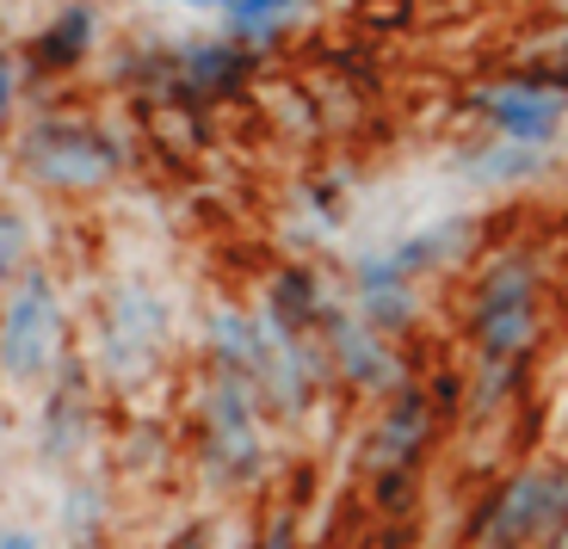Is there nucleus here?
Instances as JSON below:
<instances>
[{"label": "nucleus", "mask_w": 568, "mask_h": 549, "mask_svg": "<svg viewBox=\"0 0 568 549\" xmlns=\"http://www.w3.org/2000/svg\"><path fill=\"white\" fill-rule=\"evenodd\" d=\"M544 284H550V266H544L538 247H507L469 284L464 339L469 358H476L464 383L469 420H500L526 395V377L544 346Z\"/></svg>", "instance_id": "obj_1"}, {"label": "nucleus", "mask_w": 568, "mask_h": 549, "mask_svg": "<svg viewBox=\"0 0 568 549\" xmlns=\"http://www.w3.org/2000/svg\"><path fill=\"white\" fill-rule=\"evenodd\" d=\"M439 433H445V414L433 408L426 383H402L396 395L377 401L365 438H358V476H365L377 512L389 519H414L426 500V464L439 451Z\"/></svg>", "instance_id": "obj_2"}, {"label": "nucleus", "mask_w": 568, "mask_h": 549, "mask_svg": "<svg viewBox=\"0 0 568 549\" xmlns=\"http://www.w3.org/2000/svg\"><path fill=\"white\" fill-rule=\"evenodd\" d=\"M192 464L211 494H254L272 469V438L260 389L235 370H211L199 389V420H192Z\"/></svg>", "instance_id": "obj_3"}, {"label": "nucleus", "mask_w": 568, "mask_h": 549, "mask_svg": "<svg viewBox=\"0 0 568 549\" xmlns=\"http://www.w3.org/2000/svg\"><path fill=\"white\" fill-rule=\"evenodd\" d=\"M173 353V309L149 278H124L105 296L93 339H87V370L105 389H142Z\"/></svg>", "instance_id": "obj_4"}, {"label": "nucleus", "mask_w": 568, "mask_h": 549, "mask_svg": "<svg viewBox=\"0 0 568 549\" xmlns=\"http://www.w3.org/2000/svg\"><path fill=\"white\" fill-rule=\"evenodd\" d=\"M69 358V303L50 266H26L19 284L0 296V383L38 395Z\"/></svg>", "instance_id": "obj_5"}, {"label": "nucleus", "mask_w": 568, "mask_h": 549, "mask_svg": "<svg viewBox=\"0 0 568 549\" xmlns=\"http://www.w3.org/2000/svg\"><path fill=\"white\" fill-rule=\"evenodd\" d=\"M19 167L43 192H100L124 173V142L87 118H38L19 136Z\"/></svg>", "instance_id": "obj_6"}, {"label": "nucleus", "mask_w": 568, "mask_h": 549, "mask_svg": "<svg viewBox=\"0 0 568 549\" xmlns=\"http://www.w3.org/2000/svg\"><path fill=\"white\" fill-rule=\"evenodd\" d=\"M568 464H519L483 494V507L469 512L464 543L469 549H538L562 507Z\"/></svg>", "instance_id": "obj_7"}, {"label": "nucleus", "mask_w": 568, "mask_h": 549, "mask_svg": "<svg viewBox=\"0 0 568 549\" xmlns=\"http://www.w3.org/2000/svg\"><path fill=\"white\" fill-rule=\"evenodd\" d=\"M100 445V383L87 370L81 353L57 365V377L38 389V414H31V457L50 476H69L93 457Z\"/></svg>", "instance_id": "obj_8"}, {"label": "nucleus", "mask_w": 568, "mask_h": 549, "mask_svg": "<svg viewBox=\"0 0 568 549\" xmlns=\"http://www.w3.org/2000/svg\"><path fill=\"white\" fill-rule=\"evenodd\" d=\"M476 247V216H433L420 228H402V235L377 241L365 254H353V272H346V291H371V284H414L452 272L457 260Z\"/></svg>", "instance_id": "obj_9"}, {"label": "nucleus", "mask_w": 568, "mask_h": 549, "mask_svg": "<svg viewBox=\"0 0 568 549\" xmlns=\"http://www.w3.org/2000/svg\"><path fill=\"white\" fill-rule=\"evenodd\" d=\"M322 346H327V365H334V389L353 395V401H384V395H396L402 383L414 377L408 353H402V339L371 334V327L353 315V303H346V296H334V303H327Z\"/></svg>", "instance_id": "obj_10"}, {"label": "nucleus", "mask_w": 568, "mask_h": 549, "mask_svg": "<svg viewBox=\"0 0 568 549\" xmlns=\"http://www.w3.org/2000/svg\"><path fill=\"white\" fill-rule=\"evenodd\" d=\"M469 112H483L500 142L519 149H562L568 124V81L556 74H513V81H488L469 93Z\"/></svg>", "instance_id": "obj_11"}, {"label": "nucleus", "mask_w": 568, "mask_h": 549, "mask_svg": "<svg viewBox=\"0 0 568 549\" xmlns=\"http://www.w3.org/2000/svg\"><path fill=\"white\" fill-rule=\"evenodd\" d=\"M341 291H327L315 266H278L260 291V327L272 339H322V315Z\"/></svg>", "instance_id": "obj_12"}, {"label": "nucleus", "mask_w": 568, "mask_h": 549, "mask_svg": "<svg viewBox=\"0 0 568 549\" xmlns=\"http://www.w3.org/2000/svg\"><path fill=\"white\" fill-rule=\"evenodd\" d=\"M112 531V481L93 464L69 469L57 488V543L62 549H105Z\"/></svg>", "instance_id": "obj_13"}, {"label": "nucleus", "mask_w": 568, "mask_h": 549, "mask_svg": "<svg viewBox=\"0 0 568 549\" xmlns=\"http://www.w3.org/2000/svg\"><path fill=\"white\" fill-rule=\"evenodd\" d=\"M204 358H211V370H235V377L254 383L260 365H266V327H260V315L235 309V303H216L204 315Z\"/></svg>", "instance_id": "obj_14"}, {"label": "nucleus", "mask_w": 568, "mask_h": 549, "mask_svg": "<svg viewBox=\"0 0 568 549\" xmlns=\"http://www.w3.org/2000/svg\"><path fill=\"white\" fill-rule=\"evenodd\" d=\"M247 69H254V57H247L242 43H199V50H185L180 62H173V93L180 99H223L235 93V87L247 81Z\"/></svg>", "instance_id": "obj_15"}, {"label": "nucleus", "mask_w": 568, "mask_h": 549, "mask_svg": "<svg viewBox=\"0 0 568 549\" xmlns=\"http://www.w3.org/2000/svg\"><path fill=\"white\" fill-rule=\"evenodd\" d=\"M550 167H556V149H519V142H500V136H488L483 149L457 155V173H464V180L500 185V192H513V185H538Z\"/></svg>", "instance_id": "obj_16"}, {"label": "nucleus", "mask_w": 568, "mask_h": 549, "mask_svg": "<svg viewBox=\"0 0 568 549\" xmlns=\"http://www.w3.org/2000/svg\"><path fill=\"white\" fill-rule=\"evenodd\" d=\"M93 26H100V19H93V7H62V13L50 19L38 38H31V50H26L31 69H43V74L81 69V57L93 50Z\"/></svg>", "instance_id": "obj_17"}, {"label": "nucleus", "mask_w": 568, "mask_h": 549, "mask_svg": "<svg viewBox=\"0 0 568 549\" xmlns=\"http://www.w3.org/2000/svg\"><path fill=\"white\" fill-rule=\"evenodd\" d=\"M297 7H310V0H229L223 13H229V43H260V31L278 26L284 13H297Z\"/></svg>", "instance_id": "obj_18"}, {"label": "nucleus", "mask_w": 568, "mask_h": 549, "mask_svg": "<svg viewBox=\"0 0 568 549\" xmlns=\"http://www.w3.org/2000/svg\"><path fill=\"white\" fill-rule=\"evenodd\" d=\"M26 266H31V223H26V211L0 204V296L13 291Z\"/></svg>", "instance_id": "obj_19"}, {"label": "nucleus", "mask_w": 568, "mask_h": 549, "mask_svg": "<svg viewBox=\"0 0 568 549\" xmlns=\"http://www.w3.org/2000/svg\"><path fill=\"white\" fill-rule=\"evenodd\" d=\"M247 549H303V519L291 507L266 512V519H260V531L247 537Z\"/></svg>", "instance_id": "obj_20"}, {"label": "nucleus", "mask_w": 568, "mask_h": 549, "mask_svg": "<svg viewBox=\"0 0 568 549\" xmlns=\"http://www.w3.org/2000/svg\"><path fill=\"white\" fill-rule=\"evenodd\" d=\"M13 105H19V57L0 50V136H7V124H13Z\"/></svg>", "instance_id": "obj_21"}, {"label": "nucleus", "mask_w": 568, "mask_h": 549, "mask_svg": "<svg viewBox=\"0 0 568 549\" xmlns=\"http://www.w3.org/2000/svg\"><path fill=\"white\" fill-rule=\"evenodd\" d=\"M0 549H50V531L31 519H7L0 525Z\"/></svg>", "instance_id": "obj_22"}, {"label": "nucleus", "mask_w": 568, "mask_h": 549, "mask_svg": "<svg viewBox=\"0 0 568 549\" xmlns=\"http://www.w3.org/2000/svg\"><path fill=\"white\" fill-rule=\"evenodd\" d=\"M168 549H211V525H204V519H185V525H173Z\"/></svg>", "instance_id": "obj_23"}, {"label": "nucleus", "mask_w": 568, "mask_h": 549, "mask_svg": "<svg viewBox=\"0 0 568 549\" xmlns=\"http://www.w3.org/2000/svg\"><path fill=\"white\" fill-rule=\"evenodd\" d=\"M180 7H229V0H180Z\"/></svg>", "instance_id": "obj_24"}]
</instances>
